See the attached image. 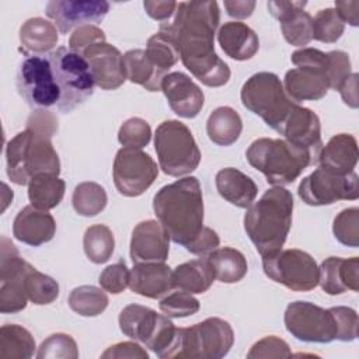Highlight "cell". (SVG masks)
Returning a JSON list of instances; mask_svg holds the SVG:
<instances>
[{"label": "cell", "mask_w": 359, "mask_h": 359, "mask_svg": "<svg viewBox=\"0 0 359 359\" xmlns=\"http://www.w3.org/2000/svg\"><path fill=\"white\" fill-rule=\"evenodd\" d=\"M101 358H109V359H122V358H130V359H147L149 353L146 349H143L136 342H119L112 346H109Z\"/></svg>", "instance_id": "11a10c76"}, {"label": "cell", "mask_w": 359, "mask_h": 359, "mask_svg": "<svg viewBox=\"0 0 359 359\" xmlns=\"http://www.w3.org/2000/svg\"><path fill=\"white\" fill-rule=\"evenodd\" d=\"M358 73H351L338 88L344 102L351 108H358Z\"/></svg>", "instance_id": "91938a15"}, {"label": "cell", "mask_w": 359, "mask_h": 359, "mask_svg": "<svg viewBox=\"0 0 359 359\" xmlns=\"http://www.w3.org/2000/svg\"><path fill=\"white\" fill-rule=\"evenodd\" d=\"M217 41L223 52L234 60H248L258 52V35L244 22H224L219 32Z\"/></svg>", "instance_id": "4316f807"}, {"label": "cell", "mask_w": 359, "mask_h": 359, "mask_svg": "<svg viewBox=\"0 0 359 359\" xmlns=\"http://www.w3.org/2000/svg\"><path fill=\"white\" fill-rule=\"evenodd\" d=\"M335 10L344 22L358 27L359 24V1H335Z\"/></svg>", "instance_id": "94428289"}, {"label": "cell", "mask_w": 359, "mask_h": 359, "mask_svg": "<svg viewBox=\"0 0 359 359\" xmlns=\"http://www.w3.org/2000/svg\"><path fill=\"white\" fill-rule=\"evenodd\" d=\"M240 97L248 111L261 116L276 132L296 104L285 93L280 79L271 72L252 74L243 84Z\"/></svg>", "instance_id": "ba28073f"}, {"label": "cell", "mask_w": 359, "mask_h": 359, "mask_svg": "<svg viewBox=\"0 0 359 359\" xmlns=\"http://www.w3.org/2000/svg\"><path fill=\"white\" fill-rule=\"evenodd\" d=\"M109 300L105 290L93 285L74 287L69 294L70 309L83 317L100 316L108 306Z\"/></svg>", "instance_id": "8d00e7d4"}, {"label": "cell", "mask_w": 359, "mask_h": 359, "mask_svg": "<svg viewBox=\"0 0 359 359\" xmlns=\"http://www.w3.org/2000/svg\"><path fill=\"white\" fill-rule=\"evenodd\" d=\"M48 57L60 90L57 109L70 112L94 93L95 83L90 66L81 53L73 52L65 46L52 50Z\"/></svg>", "instance_id": "9c48e42d"}, {"label": "cell", "mask_w": 359, "mask_h": 359, "mask_svg": "<svg viewBox=\"0 0 359 359\" xmlns=\"http://www.w3.org/2000/svg\"><path fill=\"white\" fill-rule=\"evenodd\" d=\"M98 42H105L104 31L94 24L83 25L73 31L69 39V49L73 52L81 53L84 49Z\"/></svg>", "instance_id": "f907efd6"}, {"label": "cell", "mask_w": 359, "mask_h": 359, "mask_svg": "<svg viewBox=\"0 0 359 359\" xmlns=\"http://www.w3.org/2000/svg\"><path fill=\"white\" fill-rule=\"evenodd\" d=\"M224 8L227 14L233 18H248L254 8H255V1L254 0H226L224 1Z\"/></svg>", "instance_id": "680465c9"}, {"label": "cell", "mask_w": 359, "mask_h": 359, "mask_svg": "<svg viewBox=\"0 0 359 359\" xmlns=\"http://www.w3.org/2000/svg\"><path fill=\"white\" fill-rule=\"evenodd\" d=\"M46 15L60 34H69L83 25L101 22L109 11L104 0H52L46 4Z\"/></svg>", "instance_id": "e0dca14e"}, {"label": "cell", "mask_w": 359, "mask_h": 359, "mask_svg": "<svg viewBox=\"0 0 359 359\" xmlns=\"http://www.w3.org/2000/svg\"><path fill=\"white\" fill-rule=\"evenodd\" d=\"M243 130L241 116L231 107H219L208 118L206 133L217 146L236 143Z\"/></svg>", "instance_id": "4dcf8cb0"}, {"label": "cell", "mask_w": 359, "mask_h": 359, "mask_svg": "<svg viewBox=\"0 0 359 359\" xmlns=\"http://www.w3.org/2000/svg\"><path fill=\"white\" fill-rule=\"evenodd\" d=\"M358 142L349 133H338L332 136L325 146L321 147L317 161L321 168L345 175L353 172L358 164Z\"/></svg>", "instance_id": "484cf974"}, {"label": "cell", "mask_w": 359, "mask_h": 359, "mask_svg": "<svg viewBox=\"0 0 359 359\" xmlns=\"http://www.w3.org/2000/svg\"><path fill=\"white\" fill-rule=\"evenodd\" d=\"M17 90L32 108L59 105L60 90L48 55H27L21 60L17 70Z\"/></svg>", "instance_id": "8fae6325"}, {"label": "cell", "mask_w": 359, "mask_h": 359, "mask_svg": "<svg viewBox=\"0 0 359 359\" xmlns=\"http://www.w3.org/2000/svg\"><path fill=\"white\" fill-rule=\"evenodd\" d=\"M216 189L223 199L241 209L250 208L258 194L254 180L233 167L222 168L216 174Z\"/></svg>", "instance_id": "83f0119b"}, {"label": "cell", "mask_w": 359, "mask_h": 359, "mask_svg": "<svg viewBox=\"0 0 359 359\" xmlns=\"http://www.w3.org/2000/svg\"><path fill=\"white\" fill-rule=\"evenodd\" d=\"M206 259L213 269L215 279L222 283H237L248 271V264L243 252L231 247L216 248Z\"/></svg>", "instance_id": "d6a6232c"}, {"label": "cell", "mask_w": 359, "mask_h": 359, "mask_svg": "<svg viewBox=\"0 0 359 359\" xmlns=\"http://www.w3.org/2000/svg\"><path fill=\"white\" fill-rule=\"evenodd\" d=\"M170 252V237L157 220H144L135 226L130 238V259L139 262H164Z\"/></svg>", "instance_id": "44dd1931"}, {"label": "cell", "mask_w": 359, "mask_h": 359, "mask_svg": "<svg viewBox=\"0 0 359 359\" xmlns=\"http://www.w3.org/2000/svg\"><path fill=\"white\" fill-rule=\"evenodd\" d=\"M262 268L269 279L294 292H309L318 285L316 259L297 248L279 250L262 257Z\"/></svg>", "instance_id": "7c38bea8"}, {"label": "cell", "mask_w": 359, "mask_h": 359, "mask_svg": "<svg viewBox=\"0 0 359 359\" xmlns=\"http://www.w3.org/2000/svg\"><path fill=\"white\" fill-rule=\"evenodd\" d=\"M25 292L34 304H50L59 296V283L32 266L25 276Z\"/></svg>", "instance_id": "ab89813d"}, {"label": "cell", "mask_w": 359, "mask_h": 359, "mask_svg": "<svg viewBox=\"0 0 359 359\" xmlns=\"http://www.w3.org/2000/svg\"><path fill=\"white\" fill-rule=\"evenodd\" d=\"M107 202H108V196L104 187L93 181L80 182L74 188L73 196H72V203L74 210L80 216H86V217H91L101 213L105 209Z\"/></svg>", "instance_id": "74e56055"}, {"label": "cell", "mask_w": 359, "mask_h": 359, "mask_svg": "<svg viewBox=\"0 0 359 359\" xmlns=\"http://www.w3.org/2000/svg\"><path fill=\"white\" fill-rule=\"evenodd\" d=\"M286 330L299 341L330 344L337 339L335 320L330 309L310 302L289 303L283 317Z\"/></svg>", "instance_id": "5bb4252c"}, {"label": "cell", "mask_w": 359, "mask_h": 359, "mask_svg": "<svg viewBox=\"0 0 359 359\" xmlns=\"http://www.w3.org/2000/svg\"><path fill=\"white\" fill-rule=\"evenodd\" d=\"M154 149L160 168L171 177L195 171L201 163V150L189 128L175 119L161 122L154 133Z\"/></svg>", "instance_id": "52a82bcc"}, {"label": "cell", "mask_w": 359, "mask_h": 359, "mask_svg": "<svg viewBox=\"0 0 359 359\" xmlns=\"http://www.w3.org/2000/svg\"><path fill=\"white\" fill-rule=\"evenodd\" d=\"M345 31V22L341 20L335 8H323L320 10L311 22L313 39L334 43L337 42Z\"/></svg>", "instance_id": "60d3db41"}, {"label": "cell", "mask_w": 359, "mask_h": 359, "mask_svg": "<svg viewBox=\"0 0 359 359\" xmlns=\"http://www.w3.org/2000/svg\"><path fill=\"white\" fill-rule=\"evenodd\" d=\"M201 304L196 297H194L191 293L178 290L167 294L160 300V310L167 316L172 318H182L194 316L199 311Z\"/></svg>", "instance_id": "ee69618b"}, {"label": "cell", "mask_w": 359, "mask_h": 359, "mask_svg": "<svg viewBox=\"0 0 359 359\" xmlns=\"http://www.w3.org/2000/svg\"><path fill=\"white\" fill-rule=\"evenodd\" d=\"M292 63L297 67H310L325 72L328 77L330 70V56L325 52H321L316 48H302L292 53ZM330 81V80H328Z\"/></svg>", "instance_id": "f5cc1de1"}, {"label": "cell", "mask_w": 359, "mask_h": 359, "mask_svg": "<svg viewBox=\"0 0 359 359\" xmlns=\"http://www.w3.org/2000/svg\"><path fill=\"white\" fill-rule=\"evenodd\" d=\"M53 135L28 126L6 146L7 175L17 185H27L39 174L60 172V160L50 142Z\"/></svg>", "instance_id": "277c9868"}, {"label": "cell", "mask_w": 359, "mask_h": 359, "mask_svg": "<svg viewBox=\"0 0 359 359\" xmlns=\"http://www.w3.org/2000/svg\"><path fill=\"white\" fill-rule=\"evenodd\" d=\"M153 210L170 240L187 247L203 229V196L196 177L164 185L153 198Z\"/></svg>", "instance_id": "7a4b0ae2"}, {"label": "cell", "mask_w": 359, "mask_h": 359, "mask_svg": "<svg viewBox=\"0 0 359 359\" xmlns=\"http://www.w3.org/2000/svg\"><path fill=\"white\" fill-rule=\"evenodd\" d=\"M129 279H130V271L126 262L121 259L107 266L101 272L98 282L105 292L112 294H119L129 286Z\"/></svg>", "instance_id": "7dc6e473"}, {"label": "cell", "mask_w": 359, "mask_h": 359, "mask_svg": "<svg viewBox=\"0 0 359 359\" xmlns=\"http://www.w3.org/2000/svg\"><path fill=\"white\" fill-rule=\"evenodd\" d=\"M290 356H292V352H290L287 342L275 335H269V337L259 339L258 342H255L251 346L250 352L247 353V358H250V359H252V358H290Z\"/></svg>", "instance_id": "681fc988"}, {"label": "cell", "mask_w": 359, "mask_h": 359, "mask_svg": "<svg viewBox=\"0 0 359 359\" xmlns=\"http://www.w3.org/2000/svg\"><path fill=\"white\" fill-rule=\"evenodd\" d=\"M332 231L341 244L356 248L359 245V209L355 206L338 213L332 223Z\"/></svg>", "instance_id": "b9f144b4"}, {"label": "cell", "mask_w": 359, "mask_h": 359, "mask_svg": "<svg viewBox=\"0 0 359 359\" xmlns=\"http://www.w3.org/2000/svg\"><path fill=\"white\" fill-rule=\"evenodd\" d=\"M337 327V339L344 342L355 341L358 337V314L353 309L345 306H337L330 309Z\"/></svg>", "instance_id": "c3c4849f"}, {"label": "cell", "mask_w": 359, "mask_h": 359, "mask_svg": "<svg viewBox=\"0 0 359 359\" xmlns=\"http://www.w3.org/2000/svg\"><path fill=\"white\" fill-rule=\"evenodd\" d=\"M306 1H268V10L269 13L279 20V22H283L289 18H292L293 15H296L297 13L303 11L306 7Z\"/></svg>", "instance_id": "9f6ffc18"}, {"label": "cell", "mask_w": 359, "mask_h": 359, "mask_svg": "<svg viewBox=\"0 0 359 359\" xmlns=\"http://www.w3.org/2000/svg\"><path fill=\"white\" fill-rule=\"evenodd\" d=\"M36 358H39V359H45V358L77 359L79 358L77 344L67 334H62V332L52 334L41 344Z\"/></svg>", "instance_id": "bcb514c9"}, {"label": "cell", "mask_w": 359, "mask_h": 359, "mask_svg": "<svg viewBox=\"0 0 359 359\" xmlns=\"http://www.w3.org/2000/svg\"><path fill=\"white\" fill-rule=\"evenodd\" d=\"M251 167L261 171L268 184L283 187L294 182L299 175L317 158L307 149L299 147L286 139L259 137L245 151Z\"/></svg>", "instance_id": "5b68a950"}, {"label": "cell", "mask_w": 359, "mask_h": 359, "mask_svg": "<svg viewBox=\"0 0 359 359\" xmlns=\"http://www.w3.org/2000/svg\"><path fill=\"white\" fill-rule=\"evenodd\" d=\"M294 201L283 187H272L244 215V230L261 257L282 250L292 227Z\"/></svg>", "instance_id": "3957f363"}, {"label": "cell", "mask_w": 359, "mask_h": 359, "mask_svg": "<svg viewBox=\"0 0 359 359\" xmlns=\"http://www.w3.org/2000/svg\"><path fill=\"white\" fill-rule=\"evenodd\" d=\"M151 139V128L147 121L133 116L126 119L118 132V140L123 147L142 150Z\"/></svg>", "instance_id": "7bdbcfd3"}, {"label": "cell", "mask_w": 359, "mask_h": 359, "mask_svg": "<svg viewBox=\"0 0 359 359\" xmlns=\"http://www.w3.org/2000/svg\"><path fill=\"white\" fill-rule=\"evenodd\" d=\"M157 175L158 168L150 154L129 147L118 150L114 160L112 177L115 188L121 195L128 198L142 195L153 185Z\"/></svg>", "instance_id": "9a60e30c"}, {"label": "cell", "mask_w": 359, "mask_h": 359, "mask_svg": "<svg viewBox=\"0 0 359 359\" xmlns=\"http://www.w3.org/2000/svg\"><path fill=\"white\" fill-rule=\"evenodd\" d=\"M146 53L149 59L165 73L180 60V50L174 38L163 29L149 38Z\"/></svg>", "instance_id": "f35d334b"}, {"label": "cell", "mask_w": 359, "mask_h": 359, "mask_svg": "<svg viewBox=\"0 0 359 359\" xmlns=\"http://www.w3.org/2000/svg\"><path fill=\"white\" fill-rule=\"evenodd\" d=\"M278 133L299 147L307 149L317 158L323 147L321 123L316 112L294 104L280 125Z\"/></svg>", "instance_id": "ffe728a7"}, {"label": "cell", "mask_w": 359, "mask_h": 359, "mask_svg": "<svg viewBox=\"0 0 359 359\" xmlns=\"http://www.w3.org/2000/svg\"><path fill=\"white\" fill-rule=\"evenodd\" d=\"M56 233V222L48 210H41L28 205L22 208L13 223V236L15 240L31 245L39 247L49 243Z\"/></svg>", "instance_id": "603a6c76"}, {"label": "cell", "mask_w": 359, "mask_h": 359, "mask_svg": "<svg viewBox=\"0 0 359 359\" xmlns=\"http://www.w3.org/2000/svg\"><path fill=\"white\" fill-rule=\"evenodd\" d=\"M87 60L94 83L101 90H116L126 80L123 55L108 42H98L81 52Z\"/></svg>", "instance_id": "ac0fdd59"}, {"label": "cell", "mask_w": 359, "mask_h": 359, "mask_svg": "<svg viewBox=\"0 0 359 359\" xmlns=\"http://www.w3.org/2000/svg\"><path fill=\"white\" fill-rule=\"evenodd\" d=\"M313 17L307 11H300L292 18L280 22V29L285 39L293 46H306L311 39Z\"/></svg>", "instance_id": "f6af8a7d"}, {"label": "cell", "mask_w": 359, "mask_h": 359, "mask_svg": "<svg viewBox=\"0 0 359 359\" xmlns=\"http://www.w3.org/2000/svg\"><path fill=\"white\" fill-rule=\"evenodd\" d=\"M20 42L32 55L49 52L57 43L56 27L42 17L29 18L20 28Z\"/></svg>", "instance_id": "1f68e13d"}, {"label": "cell", "mask_w": 359, "mask_h": 359, "mask_svg": "<svg viewBox=\"0 0 359 359\" xmlns=\"http://www.w3.org/2000/svg\"><path fill=\"white\" fill-rule=\"evenodd\" d=\"M35 348V339L27 328L18 324H6L0 328L1 359H28Z\"/></svg>", "instance_id": "e575fe53"}, {"label": "cell", "mask_w": 359, "mask_h": 359, "mask_svg": "<svg viewBox=\"0 0 359 359\" xmlns=\"http://www.w3.org/2000/svg\"><path fill=\"white\" fill-rule=\"evenodd\" d=\"M126 80L142 86L147 91H160L161 81L167 74L147 56L144 49H130L123 55Z\"/></svg>", "instance_id": "f1b7e54d"}, {"label": "cell", "mask_w": 359, "mask_h": 359, "mask_svg": "<svg viewBox=\"0 0 359 359\" xmlns=\"http://www.w3.org/2000/svg\"><path fill=\"white\" fill-rule=\"evenodd\" d=\"M219 21L216 1H181L177 4L174 21L160 27L174 38L184 66L208 87H222L230 80L227 63L215 52Z\"/></svg>", "instance_id": "6da1fadb"}, {"label": "cell", "mask_w": 359, "mask_h": 359, "mask_svg": "<svg viewBox=\"0 0 359 359\" xmlns=\"http://www.w3.org/2000/svg\"><path fill=\"white\" fill-rule=\"evenodd\" d=\"M170 108L181 118H195L205 104V95L201 87L182 72L167 73L161 81Z\"/></svg>", "instance_id": "d6986e66"}, {"label": "cell", "mask_w": 359, "mask_h": 359, "mask_svg": "<svg viewBox=\"0 0 359 359\" xmlns=\"http://www.w3.org/2000/svg\"><path fill=\"white\" fill-rule=\"evenodd\" d=\"M83 248L91 262H107L112 257L115 248V238L112 230L105 224L90 226L83 237Z\"/></svg>", "instance_id": "d590c367"}, {"label": "cell", "mask_w": 359, "mask_h": 359, "mask_svg": "<svg viewBox=\"0 0 359 359\" xmlns=\"http://www.w3.org/2000/svg\"><path fill=\"white\" fill-rule=\"evenodd\" d=\"M283 88L287 97L299 104L302 101H317L325 97L330 90V81L323 70L294 67L286 72Z\"/></svg>", "instance_id": "d4e9b609"}, {"label": "cell", "mask_w": 359, "mask_h": 359, "mask_svg": "<svg viewBox=\"0 0 359 359\" xmlns=\"http://www.w3.org/2000/svg\"><path fill=\"white\" fill-rule=\"evenodd\" d=\"M65 189L66 184L59 175L39 174L28 184V198L34 208L50 210L62 202Z\"/></svg>", "instance_id": "836d02e7"}, {"label": "cell", "mask_w": 359, "mask_h": 359, "mask_svg": "<svg viewBox=\"0 0 359 359\" xmlns=\"http://www.w3.org/2000/svg\"><path fill=\"white\" fill-rule=\"evenodd\" d=\"M32 265L20 257L15 245L1 237L0 257V311L18 313L27 307L25 276Z\"/></svg>", "instance_id": "2e32d148"}, {"label": "cell", "mask_w": 359, "mask_h": 359, "mask_svg": "<svg viewBox=\"0 0 359 359\" xmlns=\"http://www.w3.org/2000/svg\"><path fill=\"white\" fill-rule=\"evenodd\" d=\"M297 194L309 206H325L338 201H355L359 196V177L356 172L338 175L318 167L300 181Z\"/></svg>", "instance_id": "4fadbf2b"}, {"label": "cell", "mask_w": 359, "mask_h": 359, "mask_svg": "<svg viewBox=\"0 0 359 359\" xmlns=\"http://www.w3.org/2000/svg\"><path fill=\"white\" fill-rule=\"evenodd\" d=\"M177 1H171V0H146L143 1V7L146 10V13L157 21H167L177 10Z\"/></svg>", "instance_id": "6f0895ef"}, {"label": "cell", "mask_w": 359, "mask_h": 359, "mask_svg": "<svg viewBox=\"0 0 359 359\" xmlns=\"http://www.w3.org/2000/svg\"><path fill=\"white\" fill-rule=\"evenodd\" d=\"M234 344L231 325L219 318L209 317L188 328H181V345L178 358L220 359Z\"/></svg>", "instance_id": "30bf717a"}, {"label": "cell", "mask_w": 359, "mask_h": 359, "mask_svg": "<svg viewBox=\"0 0 359 359\" xmlns=\"http://www.w3.org/2000/svg\"><path fill=\"white\" fill-rule=\"evenodd\" d=\"M129 287L132 292L143 297L160 299L174 289L172 271L164 262L133 264V268L130 269Z\"/></svg>", "instance_id": "cb8c5ba5"}, {"label": "cell", "mask_w": 359, "mask_h": 359, "mask_svg": "<svg viewBox=\"0 0 359 359\" xmlns=\"http://www.w3.org/2000/svg\"><path fill=\"white\" fill-rule=\"evenodd\" d=\"M318 285L331 294H342L348 290H359V258L328 257L318 268Z\"/></svg>", "instance_id": "7402d4cb"}, {"label": "cell", "mask_w": 359, "mask_h": 359, "mask_svg": "<svg viewBox=\"0 0 359 359\" xmlns=\"http://www.w3.org/2000/svg\"><path fill=\"white\" fill-rule=\"evenodd\" d=\"M215 273L205 259H192L178 265L172 271L174 289L188 292L191 294L205 293L213 283Z\"/></svg>", "instance_id": "f546056e"}, {"label": "cell", "mask_w": 359, "mask_h": 359, "mask_svg": "<svg viewBox=\"0 0 359 359\" xmlns=\"http://www.w3.org/2000/svg\"><path fill=\"white\" fill-rule=\"evenodd\" d=\"M119 328L130 339L140 341L158 358H177L180 328L165 314L150 307L128 304L119 314Z\"/></svg>", "instance_id": "8992f818"}, {"label": "cell", "mask_w": 359, "mask_h": 359, "mask_svg": "<svg viewBox=\"0 0 359 359\" xmlns=\"http://www.w3.org/2000/svg\"><path fill=\"white\" fill-rule=\"evenodd\" d=\"M328 56H330V70H328L330 88L338 91L339 86L351 74V59H349V55L342 50H331L328 52Z\"/></svg>", "instance_id": "816d5d0a"}, {"label": "cell", "mask_w": 359, "mask_h": 359, "mask_svg": "<svg viewBox=\"0 0 359 359\" xmlns=\"http://www.w3.org/2000/svg\"><path fill=\"white\" fill-rule=\"evenodd\" d=\"M219 244H220V238H219L217 233L213 229L203 226L201 233L185 248L191 254L205 258L212 251H215L219 247Z\"/></svg>", "instance_id": "db71d44e"}]
</instances>
